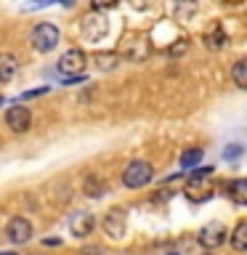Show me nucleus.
Returning <instances> with one entry per match:
<instances>
[{"label": "nucleus", "mask_w": 247, "mask_h": 255, "mask_svg": "<svg viewBox=\"0 0 247 255\" xmlns=\"http://www.w3.org/2000/svg\"><path fill=\"white\" fill-rule=\"evenodd\" d=\"M151 178H154V167H151V162H146V159H133V162H127V167L123 170V183L127 189H141V186H146Z\"/></svg>", "instance_id": "2"}, {"label": "nucleus", "mask_w": 247, "mask_h": 255, "mask_svg": "<svg viewBox=\"0 0 247 255\" xmlns=\"http://www.w3.org/2000/svg\"><path fill=\"white\" fill-rule=\"evenodd\" d=\"M125 226H127V210L125 207H112V210H107V215H104V221H101V229L107 231L112 239L123 237Z\"/></svg>", "instance_id": "3"}, {"label": "nucleus", "mask_w": 247, "mask_h": 255, "mask_svg": "<svg viewBox=\"0 0 247 255\" xmlns=\"http://www.w3.org/2000/svg\"><path fill=\"white\" fill-rule=\"evenodd\" d=\"M231 247H234L237 253H245L247 250V221H239L234 234H231Z\"/></svg>", "instance_id": "11"}, {"label": "nucleus", "mask_w": 247, "mask_h": 255, "mask_svg": "<svg viewBox=\"0 0 247 255\" xmlns=\"http://www.w3.org/2000/svg\"><path fill=\"white\" fill-rule=\"evenodd\" d=\"M170 255H178V253H170Z\"/></svg>", "instance_id": "24"}, {"label": "nucleus", "mask_w": 247, "mask_h": 255, "mask_svg": "<svg viewBox=\"0 0 247 255\" xmlns=\"http://www.w3.org/2000/svg\"><path fill=\"white\" fill-rule=\"evenodd\" d=\"M231 77H234V83H237V88H247V61L245 59H239L237 64H234V69H231Z\"/></svg>", "instance_id": "15"}, {"label": "nucleus", "mask_w": 247, "mask_h": 255, "mask_svg": "<svg viewBox=\"0 0 247 255\" xmlns=\"http://www.w3.org/2000/svg\"><path fill=\"white\" fill-rule=\"evenodd\" d=\"M229 197L234 199L237 205H245V199H247V181L245 178H234L229 183Z\"/></svg>", "instance_id": "12"}, {"label": "nucleus", "mask_w": 247, "mask_h": 255, "mask_svg": "<svg viewBox=\"0 0 247 255\" xmlns=\"http://www.w3.org/2000/svg\"><path fill=\"white\" fill-rule=\"evenodd\" d=\"M59 40H61V32H59V27H56V24H51V21H40L37 27L32 29V35H29L32 48H35V51H40V53L56 51Z\"/></svg>", "instance_id": "1"}, {"label": "nucleus", "mask_w": 247, "mask_h": 255, "mask_svg": "<svg viewBox=\"0 0 247 255\" xmlns=\"http://www.w3.org/2000/svg\"><path fill=\"white\" fill-rule=\"evenodd\" d=\"M186 51H189V43H186V40H175V43L170 45V51H167V53H170L173 59H178V56H183Z\"/></svg>", "instance_id": "18"}, {"label": "nucleus", "mask_w": 247, "mask_h": 255, "mask_svg": "<svg viewBox=\"0 0 247 255\" xmlns=\"http://www.w3.org/2000/svg\"><path fill=\"white\" fill-rule=\"evenodd\" d=\"M83 191H85L91 199H99V197L107 194V183H104L99 175L91 173V175H85V181H83Z\"/></svg>", "instance_id": "9"}, {"label": "nucleus", "mask_w": 247, "mask_h": 255, "mask_svg": "<svg viewBox=\"0 0 247 255\" xmlns=\"http://www.w3.org/2000/svg\"><path fill=\"white\" fill-rule=\"evenodd\" d=\"M202 157H205V151L199 149V146H191V149H186V151L181 154V170H189V167H194V165H197Z\"/></svg>", "instance_id": "14"}, {"label": "nucleus", "mask_w": 247, "mask_h": 255, "mask_svg": "<svg viewBox=\"0 0 247 255\" xmlns=\"http://www.w3.org/2000/svg\"><path fill=\"white\" fill-rule=\"evenodd\" d=\"M0 255H19V253H11V250H0Z\"/></svg>", "instance_id": "22"}, {"label": "nucleus", "mask_w": 247, "mask_h": 255, "mask_svg": "<svg viewBox=\"0 0 247 255\" xmlns=\"http://www.w3.org/2000/svg\"><path fill=\"white\" fill-rule=\"evenodd\" d=\"M83 255H104V253L99 250V247H85V250H83Z\"/></svg>", "instance_id": "21"}, {"label": "nucleus", "mask_w": 247, "mask_h": 255, "mask_svg": "<svg viewBox=\"0 0 247 255\" xmlns=\"http://www.w3.org/2000/svg\"><path fill=\"white\" fill-rule=\"evenodd\" d=\"M117 64H120L117 53H104V51L96 53V67H99V69H115Z\"/></svg>", "instance_id": "16"}, {"label": "nucleus", "mask_w": 247, "mask_h": 255, "mask_svg": "<svg viewBox=\"0 0 247 255\" xmlns=\"http://www.w3.org/2000/svg\"><path fill=\"white\" fill-rule=\"evenodd\" d=\"M202 40H205V43L210 45V48H223V45L229 43V35L223 32V27H218V24H215V27H213L210 32H207V35H205Z\"/></svg>", "instance_id": "13"}, {"label": "nucleus", "mask_w": 247, "mask_h": 255, "mask_svg": "<svg viewBox=\"0 0 247 255\" xmlns=\"http://www.w3.org/2000/svg\"><path fill=\"white\" fill-rule=\"evenodd\" d=\"M16 72H19V61H16L11 53H0V83L13 80Z\"/></svg>", "instance_id": "10"}, {"label": "nucleus", "mask_w": 247, "mask_h": 255, "mask_svg": "<svg viewBox=\"0 0 247 255\" xmlns=\"http://www.w3.org/2000/svg\"><path fill=\"white\" fill-rule=\"evenodd\" d=\"M210 173H213V167H197V170L191 173V178H194V181H197V178H207Z\"/></svg>", "instance_id": "19"}, {"label": "nucleus", "mask_w": 247, "mask_h": 255, "mask_svg": "<svg viewBox=\"0 0 247 255\" xmlns=\"http://www.w3.org/2000/svg\"><path fill=\"white\" fill-rule=\"evenodd\" d=\"M226 237H229L226 226L218 223V221H213V223H207V226L199 231V245H202L205 250H215V247H221L223 242H226Z\"/></svg>", "instance_id": "5"}, {"label": "nucleus", "mask_w": 247, "mask_h": 255, "mask_svg": "<svg viewBox=\"0 0 247 255\" xmlns=\"http://www.w3.org/2000/svg\"><path fill=\"white\" fill-rule=\"evenodd\" d=\"M29 123H32V112L27 107H21V104H16V107H11L5 112V125L13 133H27Z\"/></svg>", "instance_id": "7"}, {"label": "nucleus", "mask_w": 247, "mask_h": 255, "mask_svg": "<svg viewBox=\"0 0 247 255\" xmlns=\"http://www.w3.org/2000/svg\"><path fill=\"white\" fill-rule=\"evenodd\" d=\"M5 237H8V242H13V245L29 242V239H32V223H29L27 218H21V215H16V218L8 221Z\"/></svg>", "instance_id": "6"}, {"label": "nucleus", "mask_w": 247, "mask_h": 255, "mask_svg": "<svg viewBox=\"0 0 247 255\" xmlns=\"http://www.w3.org/2000/svg\"><path fill=\"white\" fill-rule=\"evenodd\" d=\"M43 93H48V85L45 88H37V91H24L21 99H35V96H43Z\"/></svg>", "instance_id": "20"}, {"label": "nucleus", "mask_w": 247, "mask_h": 255, "mask_svg": "<svg viewBox=\"0 0 247 255\" xmlns=\"http://www.w3.org/2000/svg\"><path fill=\"white\" fill-rule=\"evenodd\" d=\"M85 64H88L85 51H80V48H69V51L61 53V59H59V72H64L67 77H72V75H83Z\"/></svg>", "instance_id": "4"}, {"label": "nucleus", "mask_w": 247, "mask_h": 255, "mask_svg": "<svg viewBox=\"0 0 247 255\" xmlns=\"http://www.w3.org/2000/svg\"><path fill=\"white\" fill-rule=\"evenodd\" d=\"M0 104H5V99H3V96H0Z\"/></svg>", "instance_id": "23"}, {"label": "nucleus", "mask_w": 247, "mask_h": 255, "mask_svg": "<svg viewBox=\"0 0 247 255\" xmlns=\"http://www.w3.org/2000/svg\"><path fill=\"white\" fill-rule=\"evenodd\" d=\"M205 255H213V253H205Z\"/></svg>", "instance_id": "25"}, {"label": "nucleus", "mask_w": 247, "mask_h": 255, "mask_svg": "<svg viewBox=\"0 0 247 255\" xmlns=\"http://www.w3.org/2000/svg\"><path fill=\"white\" fill-rule=\"evenodd\" d=\"M93 226H96V218L91 213H85V210H80V213H75L69 218V229H72L75 237H88L93 231Z\"/></svg>", "instance_id": "8"}, {"label": "nucleus", "mask_w": 247, "mask_h": 255, "mask_svg": "<svg viewBox=\"0 0 247 255\" xmlns=\"http://www.w3.org/2000/svg\"><path fill=\"white\" fill-rule=\"evenodd\" d=\"M242 151H245L242 143H229V146L223 149V159H226V162H234V159L242 157Z\"/></svg>", "instance_id": "17"}]
</instances>
